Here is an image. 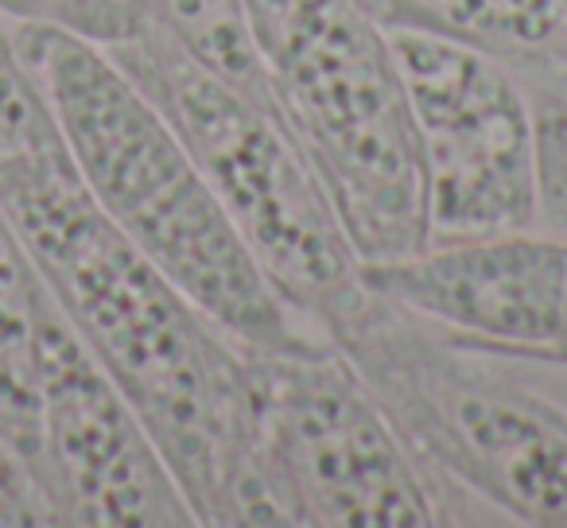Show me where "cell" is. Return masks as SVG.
Listing matches in <instances>:
<instances>
[{
	"label": "cell",
	"instance_id": "cell-14",
	"mask_svg": "<svg viewBox=\"0 0 567 528\" xmlns=\"http://www.w3.org/2000/svg\"><path fill=\"white\" fill-rule=\"evenodd\" d=\"M43 110H48V105H43L40 90L28 79L24 63H20V55H17L9 17L0 12V133L28 125V121L40 117Z\"/></svg>",
	"mask_w": 567,
	"mask_h": 528
},
{
	"label": "cell",
	"instance_id": "cell-12",
	"mask_svg": "<svg viewBox=\"0 0 567 528\" xmlns=\"http://www.w3.org/2000/svg\"><path fill=\"white\" fill-rule=\"evenodd\" d=\"M528 97L536 117V229L567 234V86H528Z\"/></svg>",
	"mask_w": 567,
	"mask_h": 528
},
{
	"label": "cell",
	"instance_id": "cell-8",
	"mask_svg": "<svg viewBox=\"0 0 567 528\" xmlns=\"http://www.w3.org/2000/svg\"><path fill=\"white\" fill-rule=\"evenodd\" d=\"M40 486L55 525H198L156 443L55 296L40 327Z\"/></svg>",
	"mask_w": 567,
	"mask_h": 528
},
{
	"label": "cell",
	"instance_id": "cell-4",
	"mask_svg": "<svg viewBox=\"0 0 567 528\" xmlns=\"http://www.w3.org/2000/svg\"><path fill=\"white\" fill-rule=\"evenodd\" d=\"M432 478L520 525L567 528V404L509 377L505 358L455 339L365 284L323 327Z\"/></svg>",
	"mask_w": 567,
	"mask_h": 528
},
{
	"label": "cell",
	"instance_id": "cell-7",
	"mask_svg": "<svg viewBox=\"0 0 567 528\" xmlns=\"http://www.w3.org/2000/svg\"><path fill=\"white\" fill-rule=\"evenodd\" d=\"M393 35L427 245L536 226V117L528 86L497 59L420 32Z\"/></svg>",
	"mask_w": 567,
	"mask_h": 528
},
{
	"label": "cell",
	"instance_id": "cell-5",
	"mask_svg": "<svg viewBox=\"0 0 567 528\" xmlns=\"http://www.w3.org/2000/svg\"><path fill=\"white\" fill-rule=\"evenodd\" d=\"M276 105L362 265L427 249L416 133L393 35L358 0H241Z\"/></svg>",
	"mask_w": 567,
	"mask_h": 528
},
{
	"label": "cell",
	"instance_id": "cell-1",
	"mask_svg": "<svg viewBox=\"0 0 567 528\" xmlns=\"http://www.w3.org/2000/svg\"><path fill=\"white\" fill-rule=\"evenodd\" d=\"M0 210L198 525H257L241 342L105 218L48 110L0 133Z\"/></svg>",
	"mask_w": 567,
	"mask_h": 528
},
{
	"label": "cell",
	"instance_id": "cell-9",
	"mask_svg": "<svg viewBox=\"0 0 567 528\" xmlns=\"http://www.w3.org/2000/svg\"><path fill=\"white\" fill-rule=\"evenodd\" d=\"M365 284L455 339L567 370V234L517 229L365 265Z\"/></svg>",
	"mask_w": 567,
	"mask_h": 528
},
{
	"label": "cell",
	"instance_id": "cell-6",
	"mask_svg": "<svg viewBox=\"0 0 567 528\" xmlns=\"http://www.w3.org/2000/svg\"><path fill=\"white\" fill-rule=\"evenodd\" d=\"M245 354L257 525L435 528L440 482L323 331Z\"/></svg>",
	"mask_w": 567,
	"mask_h": 528
},
{
	"label": "cell",
	"instance_id": "cell-13",
	"mask_svg": "<svg viewBox=\"0 0 567 528\" xmlns=\"http://www.w3.org/2000/svg\"><path fill=\"white\" fill-rule=\"evenodd\" d=\"M0 12L9 20H40L59 24L110 48L141 32L144 20L156 12V0H0Z\"/></svg>",
	"mask_w": 567,
	"mask_h": 528
},
{
	"label": "cell",
	"instance_id": "cell-10",
	"mask_svg": "<svg viewBox=\"0 0 567 528\" xmlns=\"http://www.w3.org/2000/svg\"><path fill=\"white\" fill-rule=\"evenodd\" d=\"M51 292L0 210V525H43L40 327ZM55 517V513H51Z\"/></svg>",
	"mask_w": 567,
	"mask_h": 528
},
{
	"label": "cell",
	"instance_id": "cell-2",
	"mask_svg": "<svg viewBox=\"0 0 567 528\" xmlns=\"http://www.w3.org/2000/svg\"><path fill=\"white\" fill-rule=\"evenodd\" d=\"M9 24L20 63L105 218L241 346L276 350L316 334L268 284L175 128L105 48L59 24Z\"/></svg>",
	"mask_w": 567,
	"mask_h": 528
},
{
	"label": "cell",
	"instance_id": "cell-3",
	"mask_svg": "<svg viewBox=\"0 0 567 528\" xmlns=\"http://www.w3.org/2000/svg\"><path fill=\"white\" fill-rule=\"evenodd\" d=\"M105 55L164 113L280 300L323 331L365 292L323 179L268 90H245L172 32L164 9Z\"/></svg>",
	"mask_w": 567,
	"mask_h": 528
},
{
	"label": "cell",
	"instance_id": "cell-11",
	"mask_svg": "<svg viewBox=\"0 0 567 528\" xmlns=\"http://www.w3.org/2000/svg\"><path fill=\"white\" fill-rule=\"evenodd\" d=\"M389 32H420L505 63L528 86H567V0H358Z\"/></svg>",
	"mask_w": 567,
	"mask_h": 528
}]
</instances>
